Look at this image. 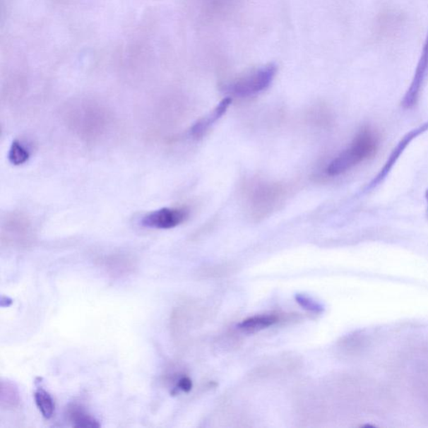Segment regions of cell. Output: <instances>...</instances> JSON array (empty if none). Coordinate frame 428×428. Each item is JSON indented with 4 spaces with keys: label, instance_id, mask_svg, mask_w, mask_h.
<instances>
[{
    "label": "cell",
    "instance_id": "1",
    "mask_svg": "<svg viewBox=\"0 0 428 428\" xmlns=\"http://www.w3.org/2000/svg\"><path fill=\"white\" fill-rule=\"evenodd\" d=\"M381 138L375 129L363 127L355 136L349 147L340 153L327 167L331 177L340 176L359 164L374 157L380 148Z\"/></svg>",
    "mask_w": 428,
    "mask_h": 428
},
{
    "label": "cell",
    "instance_id": "2",
    "mask_svg": "<svg viewBox=\"0 0 428 428\" xmlns=\"http://www.w3.org/2000/svg\"><path fill=\"white\" fill-rule=\"evenodd\" d=\"M277 68L273 64L241 77L232 84L230 90L236 97H249L266 90L274 80Z\"/></svg>",
    "mask_w": 428,
    "mask_h": 428
},
{
    "label": "cell",
    "instance_id": "3",
    "mask_svg": "<svg viewBox=\"0 0 428 428\" xmlns=\"http://www.w3.org/2000/svg\"><path fill=\"white\" fill-rule=\"evenodd\" d=\"M189 214L186 208H162L145 214L141 220V225L150 229H174L183 224Z\"/></svg>",
    "mask_w": 428,
    "mask_h": 428
},
{
    "label": "cell",
    "instance_id": "4",
    "mask_svg": "<svg viewBox=\"0 0 428 428\" xmlns=\"http://www.w3.org/2000/svg\"><path fill=\"white\" fill-rule=\"evenodd\" d=\"M428 77V33L423 45L420 59H419L413 78L406 94L402 101V106L405 109H412L416 106L420 99L423 86Z\"/></svg>",
    "mask_w": 428,
    "mask_h": 428
},
{
    "label": "cell",
    "instance_id": "5",
    "mask_svg": "<svg viewBox=\"0 0 428 428\" xmlns=\"http://www.w3.org/2000/svg\"><path fill=\"white\" fill-rule=\"evenodd\" d=\"M283 186L278 184H263L253 191L251 204L257 216L271 212L283 195Z\"/></svg>",
    "mask_w": 428,
    "mask_h": 428
},
{
    "label": "cell",
    "instance_id": "6",
    "mask_svg": "<svg viewBox=\"0 0 428 428\" xmlns=\"http://www.w3.org/2000/svg\"><path fill=\"white\" fill-rule=\"evenodd\" d=\"M428 131V122L423 123L421 126L417 127V129L411 130L409 133L405 134L403 138L399 141V143L396 145L393 152L391 153L390 156L386 160L384 166L382 167L381 170L378 174L373 179L371 184H369V188H375L378 184H381L384 181L386 176L390 174L391 170H393L394 165L399 160L400 155H402L405 150L408 147L410 143L412 142L414 139L418 138L419 136L425 133Z\"/></svg>",
    "mask_w": 428,
    "mask_h": 428
},
{
    "label": "cell",
    "instance_id": "7",
    "mask_svg": "<svg viewBox=\"0 0 428 428\" xmlns=\"http://www.w3.org/2000/svg\"><path fill=\"white\" fill-rule=\"evenodd\" d=\"M109 275L120 278L131 274L135 270L133 259L125 255L114 254L104 257L99 261Z\"/></svg>",
    "mask_w": 428,
    "mask_h": 428
},
{
    "label": "cell",
    "instance_id": "8",
    "mask_svg": "<svg viewBox=\"0 0 428 428\" xmlns=\"http://www.w3.org/2000/svg\"><path fill=\"white\" fill-rule=\"evenodd\" d=\"M284 321V316L280 314H265V315L254 316L245 319L238 325L239 329L246 333H255V332L266 329V328L279 324Z\"/></svg>",
    "mask_w": 428,
    "mask_h": 428
},
{
    "label": "cell",
    "instance_id": "9",
    "mask_svg": "<svg viewBox=\"0 0 428 428\" xmlns=\"http://www.w3.org/2000/svg\"><path fill=\"white\" fill-rule=\"evenodd\" d=\"M231 102L232 99L230 97L222 100L212 112L209 113L208 116L202 118L201 120L196 122L192 127V129H191V134H192L194 138H202V136L207 133L208 130L210 129L211 126L224 115L227 112V108L230 106Z\"/></svg>",
    "mask_w": 428,
    "mask_h": 428
},
{
    "label": "cell",
    "instance_id": "10",
    "mask_svg": "<svg viewBox=\"0 0 428 428\" xmlns=\"http://www.w3.org/2000/svg\"><path fill=\"white\" fill-rule=\"evenodd\" d=\"M68 420L75 427H99L100 423L94 417L80 406V405L72 404L68 407L66 412Z\"/></svg>",
    "mask_w": 428,
    "mask_h": 428
},
{
    "label": "cell",
    "instance_id": "11",
    "mask_svg": "<svg viewBox=\"0 0 428 428\" xmlns=\"http://www.w3.org/2000/svg\"><path fill=\"white\" fill-rule=\"evenodd\" d=\"M0 403L6 409H15L20 403V396L17 388L11 381L1 382L0 391Z\"/></svg>",
    "mask_w": 428,
    "mask_h": 428
},
{
    "label": "cell",
    "instance_id": "12",
    "mask_svg": "<svg viewBox=\"0 0 428 428\" xmlns=\"http://www.w3.org/2000/svg\"><path fill=\"white\" fill-rule=\"evenodd\" d=\"M35 400L41 415L45 419L52 418L54 413V400L48 391L39 388L35 391Z\"/></svg>",
    "mask_w": 428,
    "mask_h": 428
},
{
    "label": "cell",
    "instance_id": "13",
    "mask_svg": "<svg viewBox=\"0 0 428 428\" xmlns=\"http://www.w3.org/2000/svg\"><path fill=\"white\" fill-rule=\"evenodd\" d=\"M30 156L29 149L24 144L17 140L13 142L10 152H8V160L13 165H22L29 160Z\"/></svg>",
    "mask_w": 428,
    "mask_h": 428
},
{
    "label": "cell",
    "instance_id": "14",
    "mask_svg": "<svg viewBox=\"0 0 428 428\" xmlns=\"http://www.w3.org/2000/svg\"><path fill=\"white\" fill-rule=\"evenodd\" d=\"M296 302H297L300 307L307 309V311L315 313H320L323 311V307L321 304H319L316 302H313L312 299L307 297L306 295H297L295 296Z\"/></svg>",
    "mask_w": 428,
    "mask_h": 428
},
{
    "label": "cell",
    "instance_id": "15",
    "mask_svg": "<svg viewBox=\"0 0 428 428\" xmlns=\"http://www.w3.org/2000/svg\"><path fill=\"white\" fill-rule=\"evenodd\" d=\"M177 388L184 391V393H189L193 388L192 380L188 376L180 378L179 382H177Z\"/></svg>",
    "mask_w": 428,
    "mask_h": 428
},
{
    "label": "cell",
    "instance_id": "16",
    "mask_svg": "<svg viewBox=\"0 0 428 428\" xmlns=\"http://www.w3.org/2000/svg\"><path fill=\"white\" fill-rule=\"evenodd\" d=\"M227 268H227L225 266L211 268V272H205V273L203 272V275H204V276L208 275V276H211V277H213V275H215V276L224 275L225 274Z\"/></svg>",
    "mask_w": 428,
    "mask_h": 428
},
{
    "label": "cell",
    "instance_id": "17",
    "mask_svg": "<svg viewBox=\"0 0 428 428\" xmlns=\"http://www.w3.org/2000/svg\"><path fill=\"white\" fill-rule=\"evenodd\" d=\"M425 196H426V199H427V209H428V189L426 191Z\"/></svg>",
    "mask_w": 428,
    "mask_h": 428
}]
</instances>
